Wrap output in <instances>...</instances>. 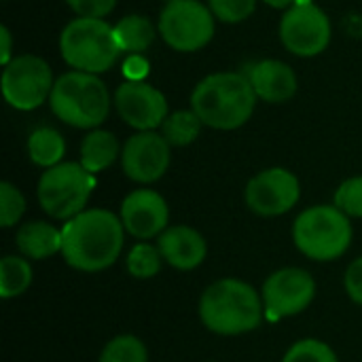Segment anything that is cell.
Listing matches in <instances>:
<instances>
[{"instance_id":"8","label":"cell","mask_w":362,"mask_h":362,"mask_svg":"<svg viewBox=\"0 0 362 362\" xmlns=\"http://www.w3.org/2000/svg\"><path fill=\"white\" fill-rule=\"evenodd\" d=\"M157 30L170 49L178 53H195L212 40L216 17L208 4L199 0H176L163 6Z\"/></svg>"},{"instance_id":"12","label":"cell","mask_w":362,"mask_h":362,"mask_svg":"<svg viewBox=\"0 0 362 362\" xmlns=\"http://www.w3.org/2000/svg\"><path fill=\"white\" fill-rule=\"evenodd\" d=\"M263 305L272 318H288L305 312L316 297V282L301 267H284L263 284Z\"/></svg>"},{"instance_id":"18","label":"cell","mask_w":362,"mask_h":362,"mask_svg":"<svg viewBox=\"0 0 362 362\" xmlns=\"http://www.w3.org/2000/svg\"><path fill=\"white\" fill-rule=\"evenodd\" d=\"M15 242H17L21 257H25L30 261H42V259H49V257L62 252L64 235H62V229L53 227L51 223L30 221L19 227Z\"/></svg>"},{"instance_id":"22","label":"cell","mask_w":362,"mask_h":362,"mask_svg":"<svg viewBox=\"0 0 362 362\" xmlns=\"http://www.w3.org/2000/svg\"><path fill=\"white\" fill-rule=\"evenodd\" d=\"M32 265L30 259L17 257V255H6L0 261V297L2 299H15L23 295L30 284H32Z\"/></svg>"},{"instance_id":"28","label":"cell","mask_w":362,"mask_h":362,"mask_svg":"<svg viewBox=\"0 0 362 362\" xmlns=\"http://www.w3.org/2000/svg\"><path fill=\"white\" fill-rule=\"evenodd\" d=\"M333 206L350 218H362V176H352L337 187Z\"/></svg>"},{"instance_id":"11","label":"cell","mask_w":362,"mask_h":362,"mask_svg":"<svg viewBox=\"0 0 362 362\" xmlns=\"http://www.w3.org/2000/svg\"><path fill=\"white\" fill-rule=\"evenodd\" d=\"M301 197L299 178L284 168H269L248 180L244 199L250 212L274 218L297 206Z\"/></svg>"},{"instance_id":"7","label":"cell","mask_w":362,"mask_h":362,"mask_svg":"<svg viewBox=\"0 0 362 362\" xmlns=\"http://www.w3.org/2000/svg\"><path fill=\"white\" fill-rule=\"evenodd\" d=\"M95 174L87 172L76 161H62L42 172L36 195L38 204L55 221H70L85 212V206L95 189Z\"/></svg>"},{"instance_id":"30","label":"cell","mask_w":362,"mask_h":362,"mask_svg":"<svg viewBox=\"0 0 362 362\" xmlns=\"http://www.w3.org/2000/svg\"><path fill=\"white\" fill-rule=\"evenodd\" d=\"M66 4L74 11L76 17L104 19L117 6V0H66Z\"/></svg>"},{"instance_id":"2","label":"cell","mask_w":362,"mask_h":362,"mask_svg":"<svg viewBox=\"0 0 362 362\" xmlns=\"http://www.w3.org/2000/svg\"><path fill=\"white\" fill-rule=\"evenodd\" d=\"M257 100L259 98L244 72H214L195 85L191 108L206 127L231 132L250 121Z\"/></svg>"},{"instance_id":"31","label":"cell","mask_w":362,"mask_h":362,"mask_svg":"<svg viewBox=\"0 0 362 362\" xmlns=\"http://www.w3.org/2000/svg\"><path fill=\"white\" fill-rule=\"evenodd\" d=\"M344 286H346L348 297H350L354 303L362 305V257H358L354 263H350V267L346 269Z\"/></svg>"},{"instance_id":"14","label":"cell","mask_w":362,"mask_h":362,"mask_svg":"<svg viewBox=\"0 0 362 362\" xmlns=\"http://www.w3.org/2000/svg\"><path fill=\"white\" fill-rule=\"evenodd\" d=\"M112 102L119 117L136 132H155L170 115L165 95L144 81L121 83L115 91Z\"/></svg>"},{"instance_id":"34","label":"cell","mask_w":362,"mask_h":362,"mask_svg":"<svg viewBox=\"0 0 362 362\" xmlns=\"http://www.w3.org/2000/svg\"><path fill=\"white\" fill-rule=\"evenodd\" d=\"M267 6H272V8H291V6H295L299 0H263Z\"/></svg>"},{"instance_id":"23","label":"cell","mask_w":362,"mask_h":362,"mask_svg":"<svg viewBox=\"0 0 362 362\" xmlns=\"http://www.w3.org/2000/svg\"><path fill=\"white\" fill-rule=\"evenodd\" d=\"M202 119L195 115L193 108L189 110H174L168 115V119L163 121V125L159 127L161 136L168 140L170 146H189L193 144L199 134H202Z\"/></svg>"},{"instance_id":"5","label":"cell","mask_w":362,"mask_h":362,"mask_svg":"<svg viewBox=\"0 0 362 362\" xmlns=\"http://www.w3.org/2000/svg\"><path fill=\"white\" fill-rule=\"evenodd\" d=\"M59 53L72 70L102 74L117 64L121 49L106 19L74 17L59 34Z\"/></svg>"},{"instance_id":"29","label":"cell","mask_w":362,"mask_h":362,"mask_svg":"<svg viewBox=\"0 0 362 362\" xmlns=\"http://www.w3.org/2000/svg\"><path fill=\"white\" fill-rule=\"evenodd\" d=\"M208 8L223 23H240L255 15L257 0H208Z\"/></svg>"},{"instance_id":"21","label":"cell","mask_w":362,"mask_h":362,"mask_svg":"<svg viewBox=\"0 0 362 362\" xmlns=\"http://www.w3.org/2000/svg\"><path fill=\"white\" fill-rule=\"evenodd\" d=\"M25 148H28V157L34 165L49 170L64 161L66 140L53 127H38L28 136Z\"/></svg>"},{"instance_id":"32","label":"cell","mask_w":362,"mask_h":362,"mask_svg":"<svg viewBox=\"0 0 362 362\" xmlns=\"http://www.w3.org/2000/svg\"><path fill=\"white\" fill-rule=\"evenodd\" d=\"M151 72V64L142 53H132L125 62H123V76L125 81H134L140 83L148 76Z\"/></svg>"},{"instance_id":"27","label":"cell","mask_w":362,"mask_h":362,"mask_svg":"<svg viewBox=\"0 0 362 362\" xmlns=\"http://www.w3.org/2000/svg\"><path fill=\"white\" fill-rule=\"evenodd\" d=\"M25 212V197L23 193L11 185L8 180L0 182V225L4 229L19 223V218Z\"/></svg>"},{"instance_id":"35","label":"cell","mask_w":362,"mask_h":362,"mask_svg":"<svg viewBox=\"0 0 362 362\" xmlns=\"http://www.w3.org/2000/svg\"><path fill=\"white\" fill-rule=\"evenodd\" d=\"M163 2H165V4H168V2H176V0H163Z\"/></svg>"},{"instance_id":"6","label":"cell","mask_w":362,"mask_h":362,"mask_svg":"<svg viewBox=\"0 0 362 362\" xmlns=\"http://www.w3.org/2000/svg\"><path fill=\"white\" fill-rule=\"evenodd\" d=\"M297 250L320 263L344 257L352 244V223L337 206H312L293 223Z\"/></svg>"},{"instance_id":"9","label":"cell","mask_w":362,"mask_h":362,"mask_svg":"<svg viewBox=\"0 0 362 362\" xmlns=\"http://www.w3.org/2000/svg\"><path fill=\"white\" fill-rule=\"evenodd\" d=\"M2 98L15 110H34L49 102L55 78L51 66L38 55H17L2 68Z\"/></svg>"},{"instance_id":"15","label":"cell","mask_w":362,"mask_h":362,"mask_svg":"<svg viewBox=\"0 0 362 362\" xmlns=\"http://www.w3.org/2000/svg\"><path fill=\"white\" fill-rule=\"evenodd\" d=\"M119 216L129 235L146 242L151 238H159L168 229L170 208L157 191L136 189L123 199Z\"/></svg>"},{"instance_id":"13","label":"cell","mask_w":362,"mask_h":362,"mask_svg":"<svg viewBox=\"0 0 362 362\" xmlns=\"http://www.w3.org/2000/svg\"><path fill=\"white\" fill-rule=\"evenodd\" d=\"M172 161V146L157 132H136L121 151L125 176L140 185H153L165 176Z\"/></svg>"},{"instance_id":"17","label":"cell","mask_w":362,"mask_h":362,"mask_svg":"<svg viewBox=\"0 0 362 362\" xmlns=\"http://www.w3.org/2000/svg\"><path fill=\"white\" fill-rule=\"evenodd\" d=\"M259 100L269 104H282L297 93V74L282 59H261L244 72Z\"/></svg>"},{"instance_id":"1","label":"cell","mask_w":362,"mask_h":362,"mask_svg":"<svg viewBox=\"0 0 362 362\" xmlns=\"http://www.w3.org/2000/svg\"><path fill=\"white\" fill-rule=\"evenodd\" d=\"M62 235L64 261L76 272L95 274L117 263L123 250L125 227L115 212L91 208L66 221Z\"/></svg>"},{"instance_id":"10","label":"cell","mask_w":362,"mask_h":362,"mask_svg":"<svg viewBox=\"0 0 362 362\" xmlns=\"http://www.w3.org/2000/svg\"><path fill=\"white\" fill-rule=\"evenodd\" d=\"M331 19L312 0H299L280 19V40L297 57H316L331 42Z\"/></svg>"},{"instance_id":"33","label":"cell","mask_w":362,"mask_h":362,"mask_svg":"<svg viewBox=\"0 0 362 362\" xmlns=\"http://www.w3.org/2000/svg\"><path fill=\"white\" fill-rule=\"evenodd\" d=\"M0 40H2L0 62H2V66H6L13 59V40H11V30L6 25H0Z\"/></svg>"},{"instance_id":"19","label":"cell","mask_w":362,"mask_h":362,"mask_svg":"<svg viewBox=\"0 0 362 362\" xmlns=\"http://www.w3.org/2000/svg\"><path fill=\"white\" fill-rule=\"evenodd\" d=\"M123 146H119V140L112 132L108 129H91L89 134H85L83 142H81V165L91 172V174H100L104 170H108L119 157H121Z\"/></svg>"},{"instance_id":"16","label":"cell","mask_w":362,"mask_h":362,"mask_svg":"<svg viewBox=\"0 0 362 362\" xmlns=\"http://www.w3.org/2000/svg\"><path fill=\"white\" fill-rule=\"evenodd\" d=\"M157 248H159L163 261L178 272L197 269L208 257L206 238L197 229L187 227V225L168 227L159 235Z\"/></svg>"},{"instance_id":"24","label":"cell","mask_w":362,"mask_h":362,"mask_svg":"<svg viewBox=\"0 0 362 362\" xmlns=\"http://www.w3.org/2000/svg\"><path fill=\"white\" fill-rule=\"evenodd\" d=\"M161 263H163V257H161L159 248L148 244V242H140L129 250L125 267H127V274L132 278L148 280V278H155L159 274Z\"/></svg>"},{"instance_id":"3","label":"cell","mask_w":362,"mask_h":362,"mask_svg":"<svg viewBox=\"0 0 362 362\" xmlns=\"http://www.w3.org/2000/svg\"><path fill=\"white\" fill-rule=\"evenodd\" d=\"M263 297L244 280L223 278L210 284L199 299V320L223 337H238L257 331L263 322Z\"/></svg>"},{"instance_id":"25","label":"cell","mask_w":362,"mask_h":362,"mask_svg":"<svg viewBox=\"0 0 362 362\" xmlns=\"http://www.w3.org/2000/svg\"><path fill=\"white\" fill-rule=\"evenodd\" d=\"M98 362H148V352L136 335H119L104 346Z\"/></svg>"},{"instance_id":"20","label":"cell","mask_w":362,"mask_h":362,"mask_svg":"<svg viewBox=\"0 0 362 362\" xmlns=\"http://www.w3.org/2000/svg\"><path fill=\"white\" fill-rule=\"evenodd\" d=\"M157 28L153 25V21L144 15H125L115 23V36L119 42L121 53H144L155 36H157Z\"/></svg>"},{"instance_id":"26","label":"cell","mask_w":362,"mask_h":362,"mask_svg":"<svg viewBox=\"0 0 362 362\" xmlns=\"http://www.w3.org/2000/svg\"><path fill=\"white\" fill-rule=\"evenodd\" d=\"M282 362H339L335 350L320 339H301L288 348Z\"/></svg>"},{"instance_id":"4","label":"cell","mask_w":362,"mask_h":362,"mask_svg":"<svg viewBox=\"0 0 362 362\" xmlns=\"http://www.w3.org/2000/svg\"><path fill=\"white\" fill-rule=\"evenodd\" d=\"M49 104L62 123L91 132L108 119L110 93L98 74L70 70L55 78Z\"/></svg>"}]
</instances>
